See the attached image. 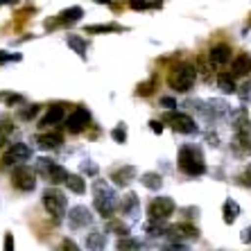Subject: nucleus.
Listing matches in <instances>:
<instances>
[{"label":"nucleus","instance_id":"f257e3e1","mask_svg":"<svg viewBox=\"0 0 251 251\" xmlns=\"http://www.w3.org/2000/svg\"><path fill=\"white\" fill-rule=\"evenodd\" d=\"M176 163H179V170L188 176H201L206 172L204 154H201V150L195 145H183L181 150H179Z\"/></svg>","mask_w":251,"mask_h":251},{"label":"nucleus","instance_id":"f03ea898","mask_svg":"<svg viewBox=\"0 0 251 251\" xmlns=\"http://www.w3.org/2000/svg\"><path fill=\"white\" fill-rule=\"evenodd\" d=\"M93 204H95V210H98L102 217H113V213H116L118 208V197L116 193L111 190V186L106 181H102V179H98L93 186Z\"/></svg>","mask_w":251,"mask_h":251},{"label":"nucleus","instance_id":"7ed1b4c3","mask_svg":"<svg viewBox=\"0 0 251 251\" xmlns=\"http://www.w3.org/2000/svg\"><path fill=\"white\" fill-rule=\"evenodd\" d=\"M195 77H197V68L190 64H179L175 68L170 70V77H168V84L172 91L176 93H186L190 91L195 84Z\"/></svg>","mask_w":251,"mask_h":251},{"label":"nucleus","instance_id":"20e7f679","mask_svg":"<svg viewBox=\"0 0 251 251\" xmlns=\"http://www.w3.org/2000/svg\"><path fill=\"white\" fill-rule=\"evenodd\" d=\"M43 206L54 220H61L66 215V208H68V197L59 188H48L43 193Z\"/></svg>","mask_w":251,"mask_h":251},{"label":"nucleus","instance_id":"39448f33","mask_svg":"<svg viewBox=\"0 0 251 251\" xmlns=\"http://www.w3.org/2000/svg\"><path fill=\"white\" fill-rule=\"evenodd\" d=\"M36 175H41L43 179L50 183H66L68 170H66L64 165L50 161V158H39V161H36Z\"/></svg>","mask_w":251,"mask_h":251},{"label":"nucleus","instance_id":"423d86ee","mask_svg":"<svg viewBox=\"0 0 251 251\" xmlns=\"http://www.w3.org/2000/svg\"><path fill=\"white\" fill-rule=\"evenodd\" d=\"M233 150L242 156L251 154V120L242 118L235 125V138H233Z\"/></svg>","mask_w":251,"mask_h":251},{"label":"nucleus","instance_id":"0eeeda50","mask_svg":"<svg viewBox=\"0 0 251 251\" xmlns=\"http://www.w3.org/2000/svg\"><path fill=\"white\" fill-rule=\"evenodd\" d=\"M175 201L170 197H154L152 201H150V206H147V215H150V220L152 222H165L172 213H175Z\"/></svg>","mask_w":251,"mask_h":251},{"label":"nucleus","instance_id":"6e6552de","mask_svg":"<svg viewBox=\"0 0 251 251\" xmlns=\"http://www.w3.org/2000/svg\"><path fill=\"white\" fill-rule=\"evenodd\" d=\"M12 186L16 188V190H23V193L34 190V186H36V170L27 168V165H18V168H14Z\"/></svg>","mask_w":251,"mask_h":251},{"label":"nucleus","instance_id":"1a4fd4ad","mask_svg":"<svg viewBox=\"0 0 251 251\" xmlns=\"http://www.w3.org/2000/svg\"><path fill=\"white\" fill-rule=\"evenodd\" d=\"M29 156H32L29 145H25V143H14V145L2 154V168H14V165L18 168L23 161H29Z\"/></svg>","mask_w":251,"mask_h":251},{"label":"nucleus","instance_id":"9d476101","mask_svg":"<svg viewBox=\"0 0 251 251\" xmlns=\"http://www.w3.org/2000/svg\"><path fill=\"white\" fill-rule=\"evenodd\" d=\"M163 123H170V127L179 131V134H195L197 131V125H195L193 118L179 111H168L163 116Z\"/></svg>","mask_w":251,"mask_h":251},{"label":"nucleus","instance_id":"9b49d317","mask_svg":"<svg viewBox=\"0 0 251 251\" xmlns=\"http://www.w3.org/2000/svg\"><path fill=\"white\" fill-rule=\"evenodd\" d=\"M88 123H91V113H88V109L77 106L75 111L66 118V129H68L70 134H82L84 129L88 127Z\"/></svg>","mask_w":251,"mask_h":251},{"label":"nucleus","instance_id":"f8f14e48","mask_svg":"<svg viewBox=\"0 0 251 251\" xmlns=\"http://www.w3.org/2000/svg\"><path fill=\"white\" fill-rule=\"evenodd\" d=\"M68 222L73 228H84L93 222V215H91V210H88L86 206H75V208H70V213H68Z\"/></svg>","mask_w":251,"mask_h":251},{"label":"nucleus","instance_id":"ddd939ff","mask_svg":"<svg viewBox=\"0 0 251 251\" xmlns=\"http://www.w3.org/2000/svg\"><path fill=\"white\" fill-rule=\"evenodd\" d=\"M231 46H226V43H220V46H213L208 52V59L213 66H226L228 61H231Z\"/></svg>","mask_w":251,"mask_h":251},{"label":"nucleus","instance_id":"4468645a","mask_svg":"<svg viewBox=\"0 0 251 251\" xmlns=\"http://www.w3.org/2000/svg\"><path fill=\"white\" fill-rule=\"evenodd\" d=\"M111 179H113V183H116V186L127 188L129 183L136 179V168H134V165H123V168L113 170V172H111Z\"/></svg>","mask_w":251,"mask_h":251},{"label":"nucleus","instance_id":"2eb2a0df","mask_svg":"<svg viewBox=\"0 0 251 251\" xmlns=\"http://www.w3.org/2000/svg\"><path fill=\"white\" fill-rule=\"evenodd\" d=\"M165 235H172V238H175V242L179 238H193V240H197L199 238V228L193 226V224H175V226H168Z\"/></svg>","mask_w":251,"mask_h":251},{"label":"nucleus","instance_id":"dca6fc26","mask_svg":"<svg viewBox=\"0 0 251 251\" xmlns=\"http://www.w3.org/2000/svg\"><path fill=\"white\" fill-rule=\"evenodd\" d=\"M251 73V57L249 54H238L233 59V64H231V75L233 77H247Z\"/></svg>","mask_w":251,"mask_h":251},{"label":"nucleus","instance_id":"f3484780","mask_svg":"<svg viewBox=\"0 0 251 251\" xmlns=\"http://www.w3.org/2000/svg\"><path fill=\"white\" fill-rule=\"evenodd\" d=\"M66 118V106L64 104H52L48 109V113L41 118V127H52V125L61 123Z\"/></svg>","mask_w":251,"mask_h":251},{"label":"nucleus","instance_id":"a211bd4d","mask_svg":"<svg viewBox=\"0 0 251 251\" xmlns=\"http://www.w3.org/2000/svg\"><path fill=\"white\" fill-rule=\"evenodd\" d=\"M106 247V235L102 231H91L86 235V249L88 251H104Z\"/></svg>","mask_w":251,"mask_h":251},{"label":"nucleus","instance_id":"6ab92c4d","mask_svg":"<svg viewBox=\"0 0 251 251\" xmlns=\"http://www.w3.org/2000/svg\"><path fill=\"white\" fill-rule=\"evenodd\" d=\"M222 215H224V222L226 224H233L240 215V204L235 201V199H226L224 206H222Z\"/></svg>","mask_w":251,"mask_h":251},{"label":"nucleus","instance_id":"aec40b11","mask_svg":"<svg viewBox=\"0 0 251 251\" xmlns=\"http://www.w3.org/2000/svg\"><path fill=\"white\" fill-rule=\"evenodd\" d=\"M36 145L41 150H57L61 145V136L59 134H39L36 136Z\"/></svg>","mask_w":251,"mask_h":251},{"label":"nucleus","instance_id":"412c9836","mask_svg":"<svg viewBox=\"0 0 251 251\" xmlns=\"http://www.w3.org/2000/svg\"><path fill=\"white\" fill-rule=\"evenodd\" d=\"M217 86L222 93H235L238 88H235V77L231 73H220L217 75Z\"/></svg>","mask_w":251,"mask_h":251},{"label":"nucleus","instance_id":"4be33fe9","mask_svg":"<svg viewBox=\"0 0 251 251\" xmlns=\"http://www.w3.org/2000/svg\"><path fill=\"white\" fill-rule=\"evenodd\" d=\"M138 195L136 193H127L123 197V201H120V206H123V213H127V215H136L138 213Z\"/></svg>","mask_w":251,"mask_h":251},{"label":"nucleus","instance_id":"5701e85b","mask_svg":"<svg viewBox=\"0 0 251 251\" xmlns=\"http://www.w3.org/2000/svg\"><path fill=\"white\" fill-rule=\"evenodd\" d=\"M140 183L150 190H158V188L163 186V176L156 175V172H145V175L140 176Z\"/></svg>","mask_w":251,"mask_h":251},{"label":"nucleus","instance_id":"b1692460","mask_svg":"<svg viewBox=\"0 0 251 251\" xmlns=\"http://www.w3.org/2000/svg\"><path fill=\"white\" fill-rule=\"evenodd\" d=\"M66 43H68V46L73 48V50H75V52L79 54L82 59L86 57V41H84L79 34H68V36H66Z\"/></svg>","mask_w":251,"mask_h":251},{"label":"nucleus","instance_id":"393cba45","mask_svg":"<svg viewBox=\"0 0 251 251\" xmlns=\"http://www.w3.org/2000/svg\"><path fill=\"white\" fill-rule=\"evenodd\" d=\"M82 9H79V7H70V9H64V12L59 14V23H75V21H79V18H82Z\"/></svg>","mask_w":251,"mask_h":251},{"label":"nucleus","instance_id":"a878e982","mask_svg":"<svg viewBox=\"0 0 251 251\" xmlns=\"http://www.w3.org/2000/svg\"><path fill=\"white\" fill-rule=\"evenodd\" d=\"M66 186H68V190H73L75 195H82L84 190H86V183H84V179L79 175H68Z\"/></svg>","mask_w":251,"mask_h":251},{"label":"nucleus","instance_id":"bb28decb","mask_svg":"<svg viewBox=\"0 0 251 251\" xmlns=\"http://www.w3.org/2000/svg\"><path fill=\"white\" fill-rule=\"evenodd\" d=\"M140 247L143 245L136 238H131V235H123V238L118 240V251H138Z\"/></svg>","mask_w":251,"mask_h":251},{"label":"nucleus","instance_id":"cd10ccee","mask_svg":"<svg viewBox=\"0 0 251 251\" xmlns=\"http://www.w3.org/2000/svg\"><path fill=\"white\" fill-rule=\"evenodd\" d=\"M12 131H14V125H9L7 120H2V123H0V145H5Z\"/></svg>","mask_w":251,"mask_h":251},{"label":"nucleus","instance_id":"c85d7f7f","mask_svg":"<svg viewBox=\"0 0 251 251\" xmlns=\"http://www.w3.org/2000/svg\"><path fill=\"white\" fill-rule=\"evenodd\" d=\"M86 32H120V25H88Z\"/></svg>","mask_w":251,"mask_h":251},{"label":"nucleus","instance_id":"c756f323","mask_svg":"<svg viewBox=\"0 0 251 251\" xmlns=\"http://www.w3.org/2000/svg\"><path fill=\"white\" fill-rule=\"evenodd\" d=\"M111 138L116 140V143H125V140H127V127H125V125H118L111 131Z\"/></svg>","mask_w":251,"mask_h":251},{"label":"nucleus","instance_id":"7c9ffc66","mask_svg":"<svg viewBox=\"0 0 251 251\" xmlns=\"http://www.w3.org/2000/svg\"><path fill=\"white\" fill-rule=\"evenodd\" d=\"M240 186H245V188H251V165H247L242 172H240Z\"/></svg>","mask_w":251,"mask_h":251},{"label":"nucleus","instance_id":"2f4dec72","mask_svg":"<svg viewBox=\"0 0 251 251\" xmlns=\"http://www.w3.org/2000/svg\"><path fill=\"white\" fill-rule=\"evenodd\" d=\"M131 9H147V7H161V2H147V0H129Z\"/></svg>","mask_w":251,"mask_h":251},{"label":"nucleus","instance_id":"473e14b6","mask_svg":"<svg viewBox=\"0 0 251 251\" xmlns=\"http://www.w3.org/2000/svg\"><path fill=\"white\" fill-rule=\"evenodd\" d=\"M197 70H199V75H201V77H208L210 75V66H208V61H206L204 57L197 59Z\"/></svg>","mask_w":251,"mask_h":251},{"label":"nucleus","instance_id":"72a5a7b5","mask_svg":"<svg viewBox=\"0 0 251 251\" xmlns=\"http://www.w3.org/2000/svg\"><path fill=\"white\" fill-rule=\"evenodd\" d=\"M161 251H190V249H188V245H183V242H170V245H165Z\"/></svg>","mask_w":251,"mask_h":251},{"label":"nucleus","instance_id":"f704fd0d","mask_svg":"<svg viewBox=\"0 0 251 251\" xmlns=\"http://www.w3.org/2000/svg\"><path fill=\"white\" fill-rule=\"evenodd\" d=\"M154 91V79H150V82H145V84H140L138 86V95H150Z\"/></svg>","mask_w":251,"mask_h":251},{"label":"nucleus","instance_id":"c9c22d12","mask_svg":"<svg viewBox=\"0 0 251 251\" xmlns=\"http://www.w3.org/2000/svg\"><path fill=\"white\" fill-rule=\"evenodd\" d=\"M82 172H86V175L95 176V175H98V165L91 163V161H86V163H82Z\"/></svg>","mask_w":251,"mask_h":251},{"label":"nucleus","instance_id":"e433bc0d","mask_svg":"<svg viewBox=\"0 0 251 251\" xmlns=\"http://www.w3.org/2000/svg\"><path fill=\"white\" fill-rule=\"evenodd\" d=\"M109 231H118L120 235H129L127 233V226H125V224H120V222H109Z\"/></svg>","mask_w":251,"mask_h":251},{"label":"nucleus","instance_id":"4c0bfd02","mask_svg":"<svg viewBox=\"0 0 251 251\" xmlns=\"http://www.w3.org/2000/svg\"><path fill=\"white\" fill-rule=\"evenodd\" d=\"M61 251H79V247H77L75 242H73V240L66 238L64 242H61Z\"/></svg>","mask_w":251,"mask_h":251},{"label":"nucleus","instance_id":"58836bf2","mask_svg":"<svg viewBox=\"0 0 251 251\" xmlns=\"http://www.w3.org/2000/svg\"><path fill=\"white\" fill-rule=\"evenodd\" d=\"M14 249H16V245H14V235L7 233L5 235V249H2V251H14Z\"/></svg>","mask_w":251,"mask_h":251},{"label":"nucleus","instance_id":"ea45409f","mask_svg":"<svg viewBox=\"0 0 251 251\" xmlns=\"http://www.w3.org/2000/svg\"><path fill=\"white\" fill-rule=\"evenodd\" d=\"M0 100H7L9 104H16V102H23L21 95H0Z\"/></svg>","mask_w":251,"mask_h":251},{"label":"nucleus","instance_id":"a19ab883","mask_svg":"<svg viewBox=\"0 0 251 251\" xmlns=\"http://www.w3.org/2000/svg\"><path fill=\"white\" fill-rule=\"evenodd\" d=\"M240 240H242L245 245H251V226H247L245 231H242V235H240Z\"/></svg>","mask_w":251,"mask_h":251},{"label":"nucleus","instance_id":"79ce46f5","mask_svg":"<svg viewBox=\"0 0 251 251\" xmlns=\"http://www.w3.org/2000/svg\"><path fill=\"white\" fill-rule=\"evenodd\" d=\"M21 59V54H5L0 52V61H18Z\"/></svg>","mask_w":251,"mask_h":251},{"label":"nucleus","instance_id":"37998d69","mask_svg":"<svg viewBox=\"0 0 251 251\" xmlns=\"http://www.w3.org/2000/svg\"><path fill=\"white\" fill-rule=\"evenodd\" d=\"M36 111H39V106H29V109H25V111H23V118L27 120V118L36 116Z\"/></svg>","mask_w":251,"mask_h":251},{"label":"nucleus","instance_id":"c03bdc74","mask_svg":"<svg viewBox=\"0 0 251 251\" xmlns=\"http://www.w3.org/2000/svg\"><path fill=\"white\" fill-rule=\"evenodd\" d=\"M150 127H152V131H156V134H161V131H163V125L158 123V120H152V123H150Z\"/></svg>","mask_w":251,"mask_h":251},{"label":"nucleus","instance_id":"a18cd8bd","mask_svg":"<svg viewBox=\"0 0 251 251\" xmlns=\"http://www.w3.org/2000/svg\"><path fill=\"white\" fill-rule=\"evenodd\" d=\"M161 104H163V106H176V102L172 98H163V100H161Z\"/></svg>","mask_w":251,"mask_h":251},{"label":"nucleus","instance_id":"49530a36","mask_svg":"<svg viewBox=\"0 0 251 251\" xmlns=\"http://www.w3.org/2000/svg\"><path fill=\"white\" fill-rule=\"evenodd\" d=\"M95 2H106V5H109V2H111V0H95Z\"/></svg>","mask_w":251,"mask_h":251}]
</instances>
